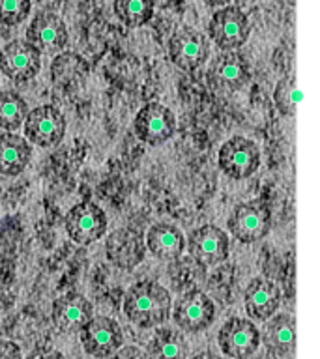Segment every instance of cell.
<instances>
[{"mask_svg":"<svg viewBox=\"0 0 320 359\" xmlns=\"http://www.w3.org/2000/svg\"><path fill=\"white\" fill-rule=\"evenodd\" d=\"M122 309L131 324L142 330L156 327L171 316V294L156 280H139L126 292Z\"/></svg>","mask_w":320,"mask_h":359,"instance_id":"6da1fadb","label":"cell"},{"mask_svg":"<svg viewBox=\"0 0 320 359\" xmlns=\"http://www.w3.org/2000/svg\"><path fill=\"white\" fill-rule=\"evenodd\" d=\"M227 224L234 240L247 245L257 243L272 230V210L264 201L241 202L232 210Z\"/></svg>","mask_w":320,"mask_h":359,"instance_id":"7a4b0ae2","label":"cell"},{"mask_svg":"<svg viewBox=\"0 0 320 359\" xmlns=\"http://www.w3.org/2000/svg\"><path fill=\"white\" fill-rule=\"evenodd\" d=\"M249 19L238 6H227L223 10L215 11L208 22V36L223 53L240 49L249 39Z\"/></svg>","mask_w":320,"mask_h":359,"instance_id":"3957f363","label":"cell"},{"mask_svg":"<svg viewBox=\"0 0 320 359\" xmlns=\"http://www.w3.org/2000/svg\"><path fill=\"white\" fill-rule=\"evenodd\" d=\"M22 131L28 142L39 148H53L60 144L66 135V118L56 107L39 105L28 111Z\"/></svg>","mask_w":320,"mask_h":359,"instance_id":"277c9868","label":"cell"},{"mask_svg":"<svg viewBox=\"0 0 320 359\" xmlns=\"http://www.w3.org/2000/svg\"><path fill=\"white\" fill-rule=\"evenodd\" d=\"M218 163L230 180H246L260 167V150L255 140L238 135L219 148Z\"/></svg>","mask_w":320,"mask_h":359,"instance_id":"5b68a950","label":"cell"},{"mask_svg":"<svg viewBox=\"0 0 320 359\" xmlns=\"http://www.w3.org/2000/svg\"><path fill=\"white\" fill-rule=\"evenodd\" d=\"M168 56L184 72H193L210 58V39L193 27H180L168 39Z\"/></svg>","mask_w":320,"mask_h":359,"instance_id":"8992f818","label":"cell"},{"mask_svg":"<svg viewBox=\"0 0 320 359\" xmlns=\"http://www.w3.org/2000/svg\"><path fill=\"white\" fill-rule=\"evenodd\" d=\"M173 320L185 333H201L215 320V305L204 292H185L174 302Z\"/></svg>","mask_w":320,"mask_h":359,"instance_id":"52a82bcc","label":"cell"},{"mask_svg":"<svg viewBox=\"0 0 320 359\" xmlns=\"http://www.w3.org/2000/svg\"><path fill=\"white\" fill-rule=\"evenodd\" d=\"M107 226L105 212L94 202H79L66 215V232L77 245H90L103 238Z\"/></svg>","mask_w":320,"mask_h":359,"instance_id":"ba28073f","label":"cell"},{"mask_svg":"<svg viewBox=\"0 0 320 359\" xmlns=\"http://www.w3.org/2000/svg\"><path fill=\"white\" fill-rule=\"evenodd\" d=\"M41 69V53L27 39H11L0 49V72L13 83H27Z\"/></svg>","mask_w":320,"mask_h":359,"instance_id":"9c48e42d","label":"cell"},{"mask_svg":"<svg viewBox=\"0 0 320 359\" xmlns=\"http://www.w3.org/2000/svg\"><path fill=\"white\" fill-rule=\"evenodd\" d=\"M133 129L139 140L159 146L176 133V114L161 103H148L135 114Z\"/></svg>","mask_w":320,"mask_h":359,"instance_id":"30bf717a","label":"cell"},{"mask_svg":"<svg viewBox=\"0 0 320 359\" xmlns=\"http://www.w3.org/2000/svg\"><path fill=\"white\" fill-rule=\"evenodd\" d=\"M81 344L95 359L111 358L124 344L122 327L109 316H94L81 330Z\"/></svg>","mask_w":320,"mask_h":359,"instance_id":"8fae6325","label":"cell"},{"mask_svg":"<svg viewBox=\"0 0 320 359\" xmlns=\"http://www.w3.org/2000/svg\"><path fill=\"white\" fill-rule=\"evenodd\" d=\"M218 342L225 355L232 359H247L260 346V331L251 320L234 316L227 320L219 330Z\"/></svg>","mask_w":320,"mask_h":359,"instance_id":"7c38bea8","label":"cell"},{"mask_svg":"<svg viewBox=\"0 0 320 359\" xmlns=\"http://www.w3.org/2000/svg\"><path fill=\"white\" fill-rule=\"evenodd\" d=\"M251 79L249 62L238 50H225L210 62L208 81L221 92H236L246 86Z\"/></svg>","mask_w":320,"mask_h":359,"instance_id":"4fadbf2b","label":"cell"},{"mask_svg":"<svg viewBox=\"0 0 320 359\" xmlns=\"http://www.w3.org/2000/svg\"><path fill=\"white\" fill-rule=\"evenodd\" d=\"M187 251L196 262L215 266L230 255V238L215 224H202L187 238Z\"/></svg>","mask_w":320,"mask_h":359,"instance_id":"5bb4252c","label":"cell"},{"mask_svg":"<svg viewBox=\"0 0 320 359\" xmlns=\"http://www.w3.org/2000/svg\"><path fill=\"white\" fill-rule=\"evenodd\" d=\"M67 28L62 17L51 11H39L27 28V41L39 53L55 55L67 45Z\"/></svg>","mask_w":320,"mask_h":359,"instance_id":"9a60e30c","label":"cell"},{"mask_svg":"<svg viewBox=\"0 0 320 359\" xmlns=\"http://www.w3.org/2000/svg\"><path fill=\"white\" fill-rule=\"evenodd\" d=\"M94 318V307L86 296L79 292H67L53 303V324L66 335L81 333L84 325Z\"/></svg>","mask_w":320,"mask_h":359,"instance_id":"2e32d148","label":"cell"},{"mask_svg":"<svg viewBox=\"0 0 320 359\" xmlns=\"http://www.w3.org/2000/svg\"><path fill=\"white\" fill-rule=\"evenodd\" d=\"M244 305L249 318L266 322L272 318L281 305V290L279 286L264 277H255L247 285L244 294Z\"/></svg>","mask_w":320,"mask_h":359,"instance_id":"e0dca14e","label":"cell"},{"mask_svg":"<svg viewBox=\"0 0 320 359\" xmlns=\"http://www.w3.org/2000/svg\"><path fill=\"white\" fill-rule=\"evenodd\" d=\"M146 247L163 262H174L184 255L185 236L176 224L156 223L146 234Z\"/></svg>","mask_w":320,"mask_h":359,"instance_id":"ac0fdd59","label":"cell"},{"mask_svg":"<svg viewBox=\"0 0 320 359\" xmlns=\"http://www.w3.org/2000/svg\"><path fill=\"white\" fill-rule=\"evenodd\" d=\"M264 346L274 355H291L296 348V318L291 314H274L266 320L262 335Z\"/></svg>","mask_w":320,"mask_h":359,"instance_id":"d6986e66","label":"cell"},{"mask_svg":"<svg viewBox=\"0 0 320 359\" xmlns=\"http://www.w3.org/2000/svg\"><path fill=\"white\" fill-rule=\"evenodd\" d=\"M32 159V146L25 137L13 133L0 135V174L19 176Z\"/></svg>","mask_w":320,"mask_h":359,"instance_id":"ffe728a7","label":"cell"},{"mask_svg":"<svg viewBox=\"0 0 320 359\" xmlns=\"http://www.w3.org/2000/svg\"><path fill=\"white\" fill-rule=\"evenodd\" d=\"M146 353L150 355V359H187L189 350L180 331L161 327L148 341Z\"/></svg>","mask_w":320,"mask_h":359,"instance_id":"44dd1931","label":"cell"},{"mask_svg":"<svg viewBox=\"0 0 320 359\" xmlns=\"http://www.w3.org/2000/svg\"><path fill=\"white\" fill-rule=\"evenodd\" d=\"M28 116V103L21 94L13 90L0 92V129L11 133L21 128Z\"/></svg>","mask_w":320,"mask_h":359,"instance_id":"7402d4cb","label":"cell"},{"mask_svg":"<svg viewBox=\"0 0 320 359\" xmlns=\"http://www.w3.org/2000/svg\"><path fill=\"white\" fill-rule=\"evenodd\" d=\"M107 252L112 262L118 266H124V252H128V268H133L135 264L142 260V245L139 243V238L131 232L120 230L112 234V240L107 245Z\"/></svg>","mask_w":320,"mask_h":359,"instance_id":"603a6c76","label":"cell"},{"mask_svg":"<svg viewBox=\"0 0 320 359\" xmlns=\"http://www.w3.org/2000/svg\"><path fill=\"white\" fill-rule=\"evenodd\" d=\"M154 8L152 0H116L112 4L114 15L129 28L146 25L154 17Z\"/></svg>","mask_w":320,"mask_h":359,"instance_id":"cb8c5ba5","label":"cell"},{"mask_svg":"<svg viewBox=\"0 0 320 359\" xmlns=\"http://www.w3.org/2000/svg\"><path fill=\"white\" fill-rule=\"evenodd\" d=\"M302 101V92L298 88L296 75H285L277 81L274 90V103L283 116H294Z\"/></svg>","mask_w":320,"mask_h":359,"instance_id":"d4e9b609","label":"cell"},{"mask_svg":"<svg viewBox=\"0 0 320 359\" xmlns=\"http://www.w3.org/2000/svg\"><path fill=\"white\" fill-rule=\"evenodd\" d=\"M32 10L28 0H0V25L17 27L21 25Z\"/></svg>","mask_w":320,"mask_h":359,"instance_id":"484cf974","label":"cell"},{"mask_svg":"<svg viewBox=\"0 0 320 359\" xmlns=\"http://www.w3.org/2000/svg\"><path fill=\"white\" fill-rule=\"evenodd\" d=\"M111 359H150V355L137 346H122L116 353H112Z\"/></svg>","mask_w":320,"mask_h":359,"instance_id":"4316f807","label":"cell"},{"mask_svg":"<svg viewBox=\"0 0 320 359\" xmlns=\"http://www.w3.org/2000/svg\"><path fill=\"white\" fill-rule=\"evenodd\" d=\"M0 359H22L21 348L13 341L0 339Z\"/></svg>","mask_w":320,"mask_h":359,"instance_id":"83f0119b","label":"cell"},{"mask_svg":"<svg viewBox=\"0 0 320 359\" xmlns=\"http://www.w3.org/2000/svg\"><path fill=\"white\" fill-rule=\"evenodd\" d=\"M27 359H66L58 350L51 346H38L28 353Z\"/></svg>","mask_w":320,"mask_h":359,"instance_id":"f1b7e54d","label":"cell"},{"mask_svg":"<svg viewBox=\"0 0 320 359\" xmlns=\"http://www.w3.org/2000/svg\"><path fill=\"white\" fill-rule=\"evenodd\" d=\"M191 359H221V358L215 355L213 352H201V353H195Z\"/></svg>","mask_w":320,"mask_h":359,"instance_id":"f546056e","label":"cell"}]
</instances>
